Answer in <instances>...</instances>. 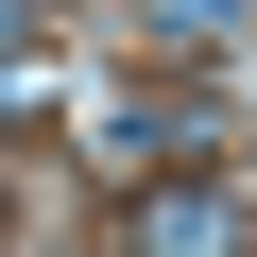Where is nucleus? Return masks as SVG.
Instances as JSON below:
<instances>
[{"instance_id":"f257e3e1","label":"nucleus","mask_w":257,"mask_h":257,"mask_svg":"<svg viewBox=\"0 0 257 257\" xmlns=\"http://www.w3.org/2000/svg\"><path fill=\"white\" fill-rule=\"evenodd\" d=\"M103 257H257V223H240V189H223V172H189V155H172V172L120 189V240H103Z\"/></svg>"},{"instance_id":"f03ea898","label":"nucleus","mask_w":257,"mask_h":257,"mask_svg":"<svg viewBox=\"0 0 257 257\" xmlns=\"http://www.w3.org/2000/svg\"><path fill=\"white\" fill-rule=\"evenodd\" d=\"M138 35L206 69V52H240V35H257V0H138Z\"/></svg>"},{"instance_id":"7ed1b4c3","label":"nucleus","mask_w":257,"mask_h":257,"mask_svg":"<svg viewBox=\"0 0 257 257\" xmlns=\"http://www.w3.org/2000/svg\"><path fill=\"white\" fill-rule=\"evenodd\" d=\"M35 18H52V0H0V52H35Z\"/></svg>"}]
</instances>
